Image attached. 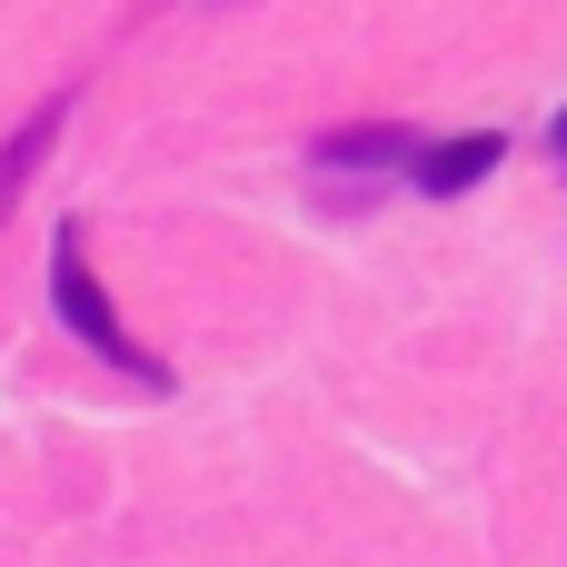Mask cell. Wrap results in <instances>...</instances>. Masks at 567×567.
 Listing matches in <instances>:
<instances>
[{"label":"cell","instance_id":"1","mask_svg":"<svg viewBox=\"0 0 567 567\" xmlns=\"http://www.w3.org/2000/svg\"><path fill=\"white\" fill-rule=\"evenodd\" d=\"M50 299H60V329L90 349V359H110L120 379H140V389H169V369L120 329V309H110V289H100V269H90V239L80 229H60L50 239Z\"/></svg>","mask_w":567,"mask_h":567},{"label":"cell","instance_id":"2","mask_svg":"<svg viewBox=\"0 0 567 567\" xmlns=\"http://www.w3.org/2000/svg\"><path fill=\"white\" fill-rule=\"evenodd\" d=\"M508 159V140L498 130H458V140H419V159H409V189L419 199H468L488 169Z\"/></svg>","mask_w":567,"mask_h":567},{"label":"cell","instance_id":"3","mask_svg":"<svg viewBox=\"0 0 567 567\" xmlns=\"http://www.w3.org/2000/svg\"><path fill=\"white\" fill-rule=\"evenodd\" d=\"M309 159H319V169H379V179H409V159H419V130H409V120L319 130V140H309Z\"/></svg>","mask_w":567,"mask_h":567},{"label":"cell","instance_id":"4","mask_svg":"<svg viewBox=\"0 0 567 567\" xmlns=\"http://www.w3.org/2000/svg\"><path fill=\"white\" fill-rule=\"evenodd\" d=\"M60 120H70V100H40V110H30V120H20V130L0 140V219H10V199L30 189V169L50 159V140H60Z\"/></svg>","mask_w":567,"mask_h":567},{"label":"cell","instance_id":"5","mask_svg":"<svg viewBox=\"0 0 567 567\" xmlns=\"http://www.w3.org/2000/svg\"><path fill=\"white\" fill-rule=\"evenodd\" d=\"M548 140H558V159H567V110H558V130H548Z\"/></svg>","mask_w":567,"mask_h":567}]
</instances>
